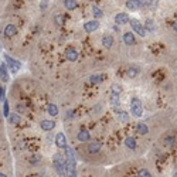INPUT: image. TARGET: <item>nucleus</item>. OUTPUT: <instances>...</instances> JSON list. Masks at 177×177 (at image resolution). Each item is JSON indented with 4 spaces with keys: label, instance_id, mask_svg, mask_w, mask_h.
I'll use <instances>...</instances> for the list:
<instances>
[{
    "label": "nucleus",
    "instance_id": "f257e3e1",
    "mask_svg": "<svg viewBox=\"0 0 177 177\" xmlns=\"http://www.w3.org/2000/svg\"><path fill=\"white\" fill-rule=\"evenodd\" d=\"M52 164H54V169L58 173V176L65 177L67 176V157L65 155H61V153H56L54 157H52Z\"/></svg>",
    "mask_w": 177,
    "mask_h": 177
},
{
    "label": "nucleus",
    "instance_id": "f03ea898",
    "mask_svg": "<svg viewBox=\"0 0 177 177\" xmlns=\"http://www.w3.org/2000/svg\"><path fill=\"white\" fill-rule=\"evenodd\" d=\"M130 112L135 118H140L143 115V105H142V101L136 96H133L130 99Z\"/></svg>",
    "mask_w": 177,
    "mask_h": 177
},
{
    "label": "nucleus",
    "instance_id": "7ed1b4c3",
    "mask_svg": "<svg viewBox=\"0 0 177 177\" xmlns=\"http://www.w3.org/2000/svg\"><path fill=\"white\" fill-rule=\"evenodd\" d=\"M177 143V136L173 130H169L162 136V144L164 148H173Z\"/></svg>",
    "mask_w": 177,
    "mask_h": 177
},
{
    "label": "nucleus",
    "instance_id": "20e7f679",
    "mask_svg": "<svg viewBox=\"0 0 177 177\" xmlns=\"http://www.w3.org/2000/svg\"><path fill=\"white\" fill-rule=\"evenodd\" d=\"M129 24H130V27H132V30L137 34V36H140V37H144V36H146V30H144V26H143V24H142V23H140L137 19H130Z\"/></svg>",
    "mask_w": 177,
    "mask_h": 177
},
{
    "label": "nucleus",
    "instance_id": "39448f33",
    "mask_svg": "<svg viewBox=\"0 0 177 177\" xmlns=\"http://www.w3.org/2000/svg\"><path fill=\"white\" fill-rule=\"evenodd\" d=\"M4 60H6L7 67L10 68V71L13 72V74H16V72L20 70V67H21V63H20V61H17V60H14V58H11L10 56H4Z\"/></svg>",
    "mask_w": 177,
    "mask_h": 177
},
{
    "label": "nucleus",
    "instance_id": "423d86ee",
    "mask_svg": "<svg viewBox=\"0 0 177 177\" xmlns=\"http://www.w3.org/2000/svg\"><path fill=\"white\" fill-rule=\"evenodd\" d=\"M130 21V17L126 13H118V14L115 16V23H116V26H125Z\"/></svg>",
    "mask_w": 177,
    "mask_h": 177
},
{
    "label": "nucleus",
    "instance_id": "0eeeda50",
    "mask_svg": "<svg viewBox=\"0 0 177 177\" xmlns=\"http://www.w3.org/2000/svg\"><path fill=\"white\" fill-rule=\"evenodd\" d=\"M99 29V21L98 20H91V21H87L84 24V30L87 33H94Z\"/></svg>",
    "mask_w": 177,
    "mask_h": 177
},
{
    "label": "nucleus",
    "instance_id": "6e6552de",
    "mask_svg": "<svg viewBox=\"0 0 177 177\" xmlns=\"http://www.w3.org/2000/svg\"><path fill=\"white\" fill-rule=\"evenodd\" d=\"M67 177H77V160L67 162Z\"/></svg>",
    "mask_w": 177,
    "mask_h": 177
},
{
    "label": "nucleus",
    "instance_id": "1a4fd4ad",
    "mask_svg": "<svg viewBox=\"0 0 177 177\" xmlns=\"http://www.w3.org/2000/svg\"><path fill=\"white\" fill-rule=\"evenodd\" d=\"M56 144H57V148H58V149H65L67 146H68V144H67V137H65V135H64L63 132L57 133Z\"/></svg>",
    "mask_w": 177,
    "mask_h": 177
},
{
    "label": "nucleus",
    "instance_id": "9d476101",
    "mask_svg": "<svg viewBox=\"0 0 177 177\" xmlns=\"http://www.w3.org/2000/svg\"><path fill=\"white\" fill-rule=\"evenodd\" d=\"M19 33V30H17V27L14 26V24H7V26L4 27V36L6 37H14L16 34Z\"/></svg>",
    "mask_w": 177,
    "mask_h": 177
},
{
    "label": "nucleus",
    "instance_id": "9b49d317",
    "mask_svg": "<svg viewBox=\"0 0 177 177\" xmlns=\"http://www.w3.org/2000/svg\"><path fill=\"white\" fill-rule=\"evenodd\" d=\"M40 126H41V129H43V130H45V132H50V130H52L54 128H56V122L50 121V119H44V121H41Z\"/></svg>",
    "mask_w": 177,
    "mask_h": 177
},
{
    "label": "nucleus",
    "instance_id": "f8f14e48",
    "mask_svg": "<svg viewBox=\"0 0 177 177\" xmlns=\"http://www.w3.org/2000/svg\"><path fill=\"white\" fill-rule=\"evenodd\" d=\"M123 43L126 45H133L136 44V37H135V34L132 31H128V33L123 34Z\"/></svg>",
    "mask_w": 177,
    "mask_h": 177
},
{
    "label": "nucleus",
    "instance_id": "ddd939ff",
    "mask_svg": "<svg viewBox=\"0 0 177 177\" xmlns=\"http://www.w3.org/2000/svg\"><path fill=\"white\" fill-rule=\"evenodd\" d=\"M65 57L68 61H71V63H75L78 60V51L75 50V48H68L65 51Z\"/></svg>",
    "mask_w": 177,
    "mask_h": 177
},
{
    "label": "nucleus",
    "instance_id": "4468645a",
    "mask_svg": "<svg viewBox=\"0 0 177 177\" xmlns=\"http://www.w3.org/2000/svg\"><path fill=\"white\" fill-rule=\"evenodd\" d=\"M126 7L132 11H136L142 7V3H140V0H128L126 2Z\"/></svg>",
    "mask_w": 177,
    "mask_h": 177
},
{
    "label": "nucleus",
    "instance_id": "2eb2a0df",
    "mask_svg": "<svg viewBox=\"0 0 177 177\" xmlns=\"http://www.w3.org/2000/svg\"><path fill=\"white\" fill-rule=\"evenodd\" d=\"M101 148H102V143H99V142H91L88 144V152L91 155H95V153H98L101 150Z\"/></svg>",
    "mask_w": 177,
    "mask_h": 177
},
{
    "label": "nucleus",
    "instance_id": "dca6fc26",
    "mask_svg": "<svg viewBox=\"0 0 177 177\" xmlns=\"http://www.w3.org/2000/svg\"><path fill=\"white\" fill-rule=\"evenodd\" d=\"M144 30H146V33H155L156 31V23L153 19H148L144 21Z\"/></svg>",
    "mask_w": 177,
    "mask_h": 177
},
{
    "label": "nucleus",
    "instance_id": "f3484780",
    "mask_svg": "<svg viewBox=\"0 0 177 177\" xmlns=\"http://www.w3.org/2000/svg\"><path fill=\"white\" fill-rule=\"evenodd\" d=\"M77 139L79 140V142H82V143H87V142H89V139H91V135H89L88 130H81V132H78Z\"/></svg>",
    "mask_w": 177,
    "mask_h": 177
},
{
    "label": "nucleus",
    "instance_id": "a211bd4d",
    "mask_svg": "<svg viewBox=\"0 0 177 177\" xmlns=\"http://www.w3.org/2000/svg\"><path fill=\"white\" fill-rule=\"evenodd\" d=\"M102 45L105 48H111L114 45V37H112L111 34H105L102 37Z\"/></svg>",
    "mask_w": 177,
    "mask_h": 177
},
{
    "label": "nucleus",
    "instance_id": "6ab92c4d",
    "mask_svg": "<svg viewBox=\"0 0 177 177\" xmlns=\"http://www.w3.org/2000/svg\"><path fill=\"white\" fill-rule=\"evenodd\" d=\"M0 79L3 82H7L9 81V72H7V67L2 64L0 65Z\"/></svg>",
    "mask_w": 177,
    "mask_h": 177
},
{
    "label": "nucleus",
    "instance_id": "aec40b11",
    "mask_svg": "<svg viewBox=\"0 0 177 177\" xmlns=\"http://www.w3.org/2000/svg\"><path fill=\"white\" fill-rule=\"evenodd\" d=\"M136 132L139 133V135H148L149 133V128L146 123H143V122H139L136 126Z\"/></svg>",
    "mask_w": 177,
    "mask_h": 177
},
{
    "label": "nucleus",
    "instance_id": "412c9836",
    "mask_svg": "<svg viewBox=\"0 0 177 177\" xmlns=\"http://www.w3.org/2000/svg\"><path fill=\"white\" fill-rule=\"evenodd\" d=\"M125 146L128 149H132V150H135V149H136V139H135V137H132V136H128L125 139Z\"/></svg>",
    "mask_w": 177,
    "mask_h": 177
},
{
    "label": "nucleus",
    "instance_id": "4be33fe9",
    "mask_svg": "<svg viewBox=\"0 0 177 177\" xmlns=\"http://www.w3.org/2000/svg\"><path fill=\"white\" fill-rule=\"evenodd\" d=\"M47 112H48V115H50V116H52V118H54V116H57V115H58V106H57L56 103H50V105L47 106Z\"/></svg>",
    "mask_w": 177,
    "mask_h": 177
},
{
    "label": "nucleus",
    "instance_id": "5701e85b",
    "mask_svg": "<svg viewBox=\"0 0 177 177\" xmlns=\"http://www.w3.org/2000/svg\"><path fill=\"white\" fill-rule=\"evenodd\" d=\"M77 6H78V3L75 0H64V7H65L67 10H75Z\"/></svg>",
    "mask_w": 177,
    "mask_h": 177
},
{
    "label": "nucleus",
    "instance_id": "b1692460",
    "mask_svg": "<svg viewBox=\"0 0 177 177\" xmlns=\"http://www.w3.org/2000/svg\"><path fill=\"white\" fill-rule=\"evenodd\" d=\"M9 121H10L11 125H19L20 121H21V118H20L19 114H10L9 115Z\"/></svg>",
    "mask_w": 177,
    "mask_h": 177
},
{
    "label": "nucleus",
    "instance_id": "393cba45",
    "mask_svg": "<svg viewBox=\"0 0 177 177\" xmlns=\"http://www.w3.org/2000/svg\"><path fill=\"white\" fill-rule=\"evenodd\" d=\"M92 14L95 19H102L103 17V11L101 10L98 6H92Z\"/></svg>",
    "mask_w": 177,
    "mask_h": 177
},
{
    "label": "nucleus",
    "instance_id": "a878e982",
    "mask_svg": "<svg viewBox=\"0 0 177 177\" xmlns=\"http://www.w3.org/2000/svg\"><path fill=\"white\" fill-rule=\"evenodd\" d=\"M142 7H155L157 4V0H140Z\"/></svg>",
    "mask_w": 177,
    "mask_h": 177
},
{
    "label": "nucleus",
    "instance_id": "bb28decb",
    "mask_svg": "<svg viewBox=\"0 0 177 177\" xmlns=\"http://www.w3.org/2000/svg\"><path fill=\"white\" fill-rule=\"evenodd\" d=\"M137 74H139V68H137V67H130L129 70H128V77L129 78L137 77Z\"/></svg>",
    "mask_w": 177,
    "mask_h": 177
},
{
    "label": "nucleus",
    "instance_id": "cd10ccee",
    "mask_svg": "<svg viewBox=\"0 0 177 177\" xmlns=\"http://www.w3.org/2000/svg\"><path fill=\"white\" fill-rule=\"evenodd\" d=\"M89 82L91 84H99V82H102V77L101 75H91L89 77Z\"/></svg>",
    "mask_w": 177,
    "mask_h": 177
},
{
    "label": "nucleus",
    "instance_id": "c85d7f7f",
    "mask_svg": "<svg viewBox=\"0 0 177 177\" xmlns=\"http://www.w3.org/2000/svg\"><path fill=\"white\" fill-rule=\"evenodd\" d=\"M137 177H152V174L148 169H140L137 171Z\"/></svg>",
    "mask_w": 177,
    "mask_h": 177
},
{
    "label": "nucleus",
    "instance_id": "c756f323",
    "mask_svg": "<svg viewBox=\"0 0 177 177\" xmlns=\"http://www.w3.org/2000/svg\"><path fill=\"white\" fill-rule=\"evenodd\" d=\"M118 118H119V121H121V122H128V121H129V115L126 114V112L121 111L118 114Z\"/></svg>",
    "mask_w": 177,
    "mask_h": 177
},
{
    "label": "nucleus",
    "instance_id": "7c9ffc66",
    "mask_svg": "<svg viewBox=\"0 0 177 177\" xmlns=\"http://www.w3.org/2000/svg\"><path fill=\"white\" fill-rule=\"evenodd\" d=\"M3 115H4V116H9V115H10V105H9L7 101H4V105H3Z\"/></svg>",
    "mask_w": 177,
    "mask_h": 177
},
{
    "label": "nucleus",
    "instance_id": "2f4dec72",
    "mask_svg": "<svg viewBox=\"0 0 177 177\" xmlns=\"http://www.w3.org/2000/svg\"><path fill=\"white\" fill-rule=\"evenodd\" d=\"M111 89H112V92H114V94H118V95H121V91H122V89H121V87H119L118 84H114Z\"/></svg>",
    "mask_w": 177,
    "mask_h": 177
},
{
    "label": "nucleus",
    "instance_id": "473e14b6",
    "mask_svg": "<svg viewBox=\"0 0 177 177\" xmlns=\"http://www.w3.org/2000/svg\"><path fill=\"white\" fill-rule=\"evenodd\" d=\"M56 24H58V26H61V24H63V16H61V14H57L56 16Z\"/></svg>",
    "mask_w": 177,
    "mask_h": 177
},
{
    "label": "nucleus",
    "instance_id": "72a5a7b5",
    "mask_svg": "<svg viewBox=\"0 0 177 177\" xmlns=\"http://www.w3.org/2000/svg\"><path fill=\"white\" fill-rule=\"evenodd\" d=\"M47 4H48V2H47V0H43V2H41V3H40V7H41V10H45V9H47Z\"/></svg>",
    "mask_w": 177,
    "mask_h": 177
},
{
    "label": "nucleus",
    "instance_id": "f704fd0d",
    "mask_svg": "<svg viewBox=\"0 0 177 177\" xmlns=\"http://www.w3.org/2000/svg\"><path fill=\"white\" fill-rule=\"evenodd\" d=\"M0 101H4V88L0 87Z\"/></svg>",
    "mask_w": 177,
    "mask_h": 177
},
{
    "label": "nucleus",
    "instance_id": "c9c22d12",
    "mask_svg": "<svg viewBox=\"0 0 177 177\" xmlns=\"http://www.w3.org/2000/svg\"><path fill=\"white\" fill-rule=\"evenodd\" d=\"M38 160H40V156H34V157H31V160H30V162H31V163H34V164H36V163H37Z\"/></svg>",
    "mask_w": 177,
    "mask_h": 177
},
{
    "label": "nucleus",
    "instance_id": "e433bc0d",
    "mask_svg": "<svg viewBox=\"0 0 177 177\" xmlns=\"http://www.w3.org/2000/svg\"><path fill=\"white\" fill-rule=\"evenodd\" d=\"M16 108H17V114L24 111V106H23V105H19V103H17V106H16Z\"/></svg>",
    "mask_w": 177,
    "mask_h": 177
},
{
    "label": "nucleus",
    "instance_id": "4c0bfd02",
    "mask_svg": "<svg viewBox=\"0 0 177 177\" xmlns=\"http://www.w3.org/2000/svg\"><path fill=\"white\" fill-rule=\"evenodd\" d=\"M173 30L177 33V21H174V24H173Z\"/></svg>",
    "mask_w": 177,
    "mask_h": 177
},
{
    "label": "nucleus",
    "instance_id": "58836bf2",
    "mask_svg": "<svg viewBox=\"0 0 177 177\" xmlns=\"http://www.w3.org/2000/svg\"><path fill=\"white\" fill-rule=\"evenodd\" d=\"M0 177H7L6 174H3V173H0Z\"/></svg>",
    "mask_w": 177,
    "mask_h": 177
},
{
    "label": "nucleus",
    "instance_id": "ea45409f",
    "mask_svg": "<svg viewBox=\"0 0 177 177\" xmlns=\"http://www.w3.org/2000/svg\"><path fill=\"white\" fill-rule=\"evenodd\" d=\"M173 177H177V171H174V174H173Z\"/></svg>",
    "mask_w": 177,
    "mask_h": 177
}]
</instances>
